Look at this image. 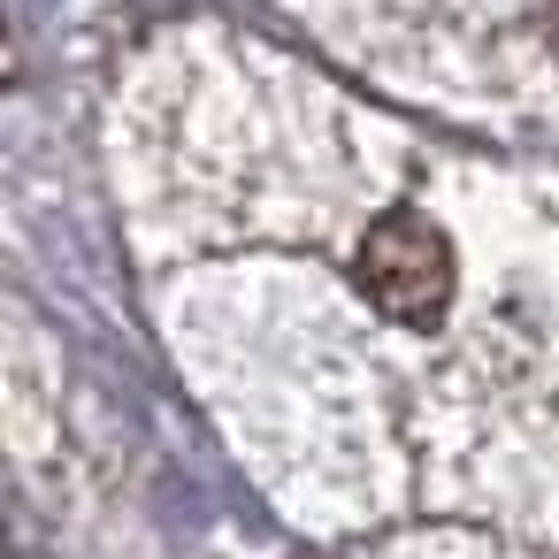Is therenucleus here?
<instances>
[{
	"instance_id": "1",
	"label": "nucleus",
	"mask_w": 559,
	"mask_h": 559,
	"mask_svg": "<svg viewBox=\"0 0 559 559\" xmlns=\"http://www.w3.org/2000/svg\"><path fill=\"white\" fill-rule=\"evenodd\" d=\"M353 284H360V299H368L383 322H399V330H437L444 307H452L460 269H452V246H444V230H437L429 215L391 207V215H376V223L360 230V246H353Z\"/></svg>"
}]
</instances>
